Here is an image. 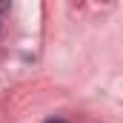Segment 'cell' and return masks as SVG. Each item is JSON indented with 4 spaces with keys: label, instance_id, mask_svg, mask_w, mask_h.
Segmentation results:
<instances>
[{
    "label": "cell",
    "instance_id": "cell-1",
    "mask_svg": "<svg viewBox=\"0 0 123 123\" xmlns=\"http://www.w3.org/2000/svg\"><path fill=\"white\" fill-rule=\"evenodd\" d=\"M46 123H66V120H60V117H52V120H46Z\"/></svg>",
    "mask_w": 123,
    "mask_h": 123
}]
</instances>
